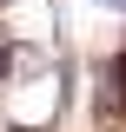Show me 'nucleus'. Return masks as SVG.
<instances>
[{
	"label": "nucleus",
	"mask_w": 126,
	"mask_h": 132,
	"mask_svg": "<svg viewBox=\"0 0 126 132\" xmlns=\"http://www.w3.org/2000/svg\"><path fill=\"white\" fill-rule=\"evenodd\" d=\"M7 66H13V53H7V46H0V73H7Z\"/></svg>",
	"instance_id": "obj_1"
}]
</instances>
